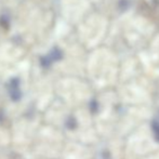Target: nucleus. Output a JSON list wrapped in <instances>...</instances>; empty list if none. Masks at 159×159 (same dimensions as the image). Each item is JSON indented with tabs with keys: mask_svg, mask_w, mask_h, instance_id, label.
<instances>
[{
	"mask_svg": "<svg viewBox=\"0 0 159 159\" xmlns=\"http://www.w3.org/2000/svg\"><path fill=\"white\" fill-rule=\"evenodd\" d=\"M154 32V26L149 21L142 16L134 17L131 20L127 28V37L131 42L145 39L152 36Z\"/></svg>",
	"mask_w": 159,
	"mask_h": 159,
	"instance_id": "nucleus-2",
	"label": "nucleus"
},
{
	"mask_svg": "<svg viewBox=\"0 0 159 159\" xmlns=\"http://www.w3.org/2000/svg\"><path fill=\"white\" fill-rule=\"evenodd\" d=\"M151 49L155 54L159 55V35L156 36L151 42Z\"/></svg>",
	"mask_w": 159,
	"mask_h": 159,
	"instance_id": "nucleus-4",
	"label": "nucleus"
},
{
	"mask_svg": "<svg viewBox=\"0 0 159 159\" xmlns=\"http://www.w3.org/2000/svg\"><path fill=\"white\" fill-rule=\"evenodd\" d=\"M107 30V22L103 16L95 15L92 17L88 25V30H87V38L90 42L96 43L102 40L104 37L105 33Z\"/></svg>",
	"mask_w": 159,
	"mask_h": 159,
	"instance_id": "nucleus-3",
	"label": "nucleus"
},
{
	"mask_svg": "<svg viewBox=\"0 0 159 159\" xmlns=\"http://www.w3.org/2000/svg\"><path fill=\"white\" fill-rule=\"evenodd\" d=\"M93 65L96 71L98 70V75H104L111 79L117 71V57L114 52L102 49L94 54Z\"/></svg>",
	"mask_w": 159,
	"mask_h": 159,
	"instance_id": "nucleus-1",
	"label": "nucleus"
}]
</instances>
